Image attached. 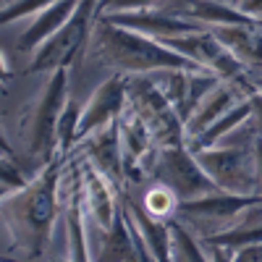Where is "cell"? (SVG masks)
I'll list each match as a JSON object with an SVG mask.
<instances>
[{"label": "cell", "instance_id": "cell-1", "mask_svg": "<svg viewBox=\"0 0 262 262\" xmlns=\"http://www.w3.org/2000/svg\"><path fill=\"white\" fill-rule=\"evenodd\" d=\"M60 163L50 160L34 179L8 196H3V223L11 236V247H18L21 257H39L48 249L60 210Z\"/></svg>", "mask_w": 262, "mask_h": 262}, {"label": "cell", "instance_id": "cell-2", "mask_svg": "<svg viewBox=\"0 0 262 262\" xmlns=\"http://www.w3.org/2000/svg\"><path fill=\"white\" fill-rule=\"evenodd\" d=\"M90 55L95 63L105 66V69H113L116 74H126V76L155 74L165 69H202L194 60L168 48L163 39L147 37L137 29L121 27L102 16H97L95 27H92Z\"/></svg>", "mask_w": 262, "mask_h": 262}, {"label": "cell", "instance_id": "cell-3", "mask_svg": "<svg viewBox=\"0 0 262 262\" xmlns=\"http://www.w3.org/2000/svg\"><path fill=\"white\" fill-rule=\"evenodd\" d=\"M257 128L252 118L242 123L226 139L212 147L196 149L194 155L205 168V173L215 181L221 191L231 194H259L257 186V158H254Z\"/></svg>", "mask_w": 262, "mask_h": 262}, {"label": "cell", "instance_id": "cell-4", "mask_svg": "<svg viewBox=\"0 0 262 262\" xmlns=\"http://www.w3.org/2000/svg\"><path fill=\"white\" fill-rule=\"evenodd\" d=\"M97 6H100V0H79V6L71 13V18L66 21L48 42H42V45L32 53L29 74L69 69L92 37V27H95L97 13H100Z\"/></svg>", "mask_w": 262, "mask_h": 262}, {"label": "cell", "instance_id": "cell-5", "mask_svg": "<svg viewBox=\"0 0 262 262\" xmlns=\"http://www.w3.org/2000/svg\"><path fill=\"white\" fill-rule=\"evenodd\" d=\"M128 105L144 118L158 147L186 144V123L152 74L128 76Z\"/></svg>", "mask_w": 262, "mask_h": 262}, {"label": "cell", "instance_id": "cell-6", "mask_svg": "<svg viewBox=\"0 0 262 262\" xmlns=\"http://www.w3.org/2000/svg\"><path fill=\"white\" fill-rule=\"evenodd\" d=\"M66 102H69V69H55L29 111L27 149L34 160L50 163L53 155H58V118Z\"/></svg>", "mask_w": 262, "mask_h": 262}, {"label": "cell", "instance_id": "cell-7", "mask_svg": "<svg viewBox=\"0 0 262 262\" xmlns=\"http://www.w3.org/2000/svg\"><path fill=\"white\" fill-rule=\"evenodd\" d=\"M149 179L165 184L170 191H176L181 202L200 200L210 191H217L215 181L205 173V168L196 160L194 149H189V144L158 147L155 160H152L149 168Z\"/></svg>", "mask_w": 262, "mask_h": 262}, {"label": "cell", "instance_id": "cell-8", "mask_svg": "<svg viewBox=\"0 0 262 262\" xmlns=\"http://www.w3.org/2000/svg\"><path fill=\"white\" fill-rule=\"evenodd\" d=\"M262 200V194H231V191H210L200 200L181 202L179 217L194 233H200L202 238L228 231L238 217H242L252 205Z\"/></svg>", "mask_w": 262, "mask_h": 262}, {"label": "cell", "instance_id": "cell-9", "mask_svg": "<svg viewBox=\"0 0 262 262\" xmlns=\"http://www.w3.org/2000/svg\"><path fill=\"white\" fill-rule=\"evenodd\" d=\"M163 42L168 48H173L176 53H181L184 58L194 60L196 66L217 74L221 79H238V76H244L249 71L247 66L215 37V32L210 27L200 29V32H191V34L170 37V39H163Z\"/></svg>", "mask_w": 262, "mask_h": 262}, {"label": "cell", "instance_id": "cell-10", "mask_svg": "<svg viewBox=\"0 0 262 262\" xmlns=\"http://www.w3.org/2000/svg\"><path fill=\"white\" fill-rule=\"evenodd\" d=\"M81 168V189H84V210L86 217H90V226L95 233L107 231L116 221H118V212H121V191L118 184L105 176V173L90 163L84 155L79 160Z\"/></svg>", "mask_w": 262, "mask_h": 262}, {"label": "cell", "instance_id": "cell-11", "mask_svg": "<svg viewBox=\"0 0 262 262\" xmlns=\"http://www.w3.org/2000/svg\"><path fill=\"white\" fill-rule=\"evenodd\" d=\"M126 102H128V76H126V74H116V76H111V79H105L97 90L90 95L86 105L81 107V121H79V139H76V144H79L86 134H92L95 128L116 121V118L123 113Z\"/></svg>", "mask_w": 262, "mask_h": 262}, {"label": "cell", "instance_id": "cell-12", "mask_svg": "<svg viewBox=\"0 0 262 262\" xmlns=\"http://www.w3.org/2000/svg\"><path fill=\"white\" fill-rule=\"evenodd\" d=\"M107 21H116L121 27L128 29H137L147 37H155V39H170V37H181V34H191V32H200L207 29L196 21L181 18V16H173L158 6L152 8H139V11H118V13H100Z\"/></svg>", "mask_w": 262, "mask_h": 262}, {"label": "cell", "instance_id": "cell-13", "mask_svg": "<svg viewBox=\"0 0 262 262\" xmlns=\"http://www.w3.org/2000/svg\"><path fill=\"white\" fill-rule=\"evenodd\" d=\"M79 144H81V155L90 163H95L105 176H111L116 184L121 179H126V173H123V139H121L118 118L95 128Z\"/></svg>", "mask_w": 262, "mask_h": 262}, {"label": "cell", "instance_id": "cell-14", "mask_svg": "<svg viewBox=\"0 0 262 262\" xmlns=\"http://www.w3.org/2000/svg\"><path fill=\"white\" fill-rule=\"evenodd\" d=\"M158 8L181 16L189 21H196L202 27H217V24H249L257 21L247 16L244 11H238L231 3H221V0H160Z\"/></svg>", "mask_w": 262, "mask_h": 262}, {"label": "cell", "instance_id": "cell-15", "mask_svg": "<svg viewBox=\"0 0 262 262\" xmlns=\"http://www.w3.org/2000/svg\"><path fill=\"white\" fill-rule=\"evenodd\" d=\"M210 29L247 69H259L262 66V21H249V24H217Z\"/></svg>", "mask_w": 262, "mask_h": 262}, {"label": "cell", "instance_id": "cell-16", "mask_svg": "<svg viewBox=\"0 0 262 262\" xmlns=\"http://www.w3.org/2000/svg\"><path fill=\"white\" fill-rule=\"evenodd\" d=\"M76 6H79V0H55V3H50L48 8H42L39 13H34L32 24L27 27V32L21 34V39H18V53L32 55L42 42H48L66 24V21L71 18Z\"/></svg>", "mask_w": 262, "mask_h": 262}, {"label": "cell", "instance_id": "cell-17", "mask_svg": "<svg viewBox=\"0 0 262 262\" xmlns=\"http://www.w3.org/2000/svg\"><path fill=\"white\" fill-rule=\"evenodd\" d=\"M97 236H100V244H97L95 259H121V262L123 259H142L134 231H131V223H128V215H126V207H123V196H121L118 221Z\"/></svg>", "mask_w": 262, "mask_h": 262}, {"label": "cell", "instance_id": "cell-18", "mask_svg": "<svg viewBox=\"0 0 262 262\" xmlns=\"http://www.w3.org/2000/svg\"><path fill=\"white\" fill-rule=\"evenodd\" d=\"M170 254L168 259H210V252H205V242L200 233H194L181 217H170Z\"/></svg>", "mask_w": 262, "mask_h": 262}, {"label": "cell", "instance_id": "cell-19", "mask_svg": "<svg viewBox=\"0 0 262 262\" xmlns=\"http://www.w3.org/2000/svg\"><path fill=\"white\" fill-rule=\"evenodd\" d=\"M142 207L149 212L160 217V221H170V217L179 215V207H181V200L176 196V191H170L165 184H158L152 181V186L144 191L142 196Z\"/></svg>", "mask_w": 262, "mask_h": 262}, {"label": "cell", "instance_id": "cell-20", "mask_svg": "<svg viewBox=\"0 0 262 262\" xmlns=\"http://www.w3.org/2000/svg\"><path fill=\"white\" fill-rule=\"evenodd\" d=\"M0 168H3V196L18 191V189H24L34 176H27L24 170H21V163H16L13 158V149L11 144L6 142L3 144V160H0Z\"/></svg>", "mask_w": 262, "mask_h": 262}, {"label": "cell", "instance_id": "cell-21", "mask_svg": "<svg viewBox=\"0 0 262 262\" xmlns=\"http://www.w3.org/2000/svg\"><path fill=\"white\" fill-rule=\"evenodd\" d=\"M50 3H55V0H6L3 13H0V21H3V24H11V21L34 16L42 8H48Z\"/></svg>", "mask_w": 262, "mask_h": 262}, {"label": "cell", "instance_id": "cell-22", "mask_svg": "<svg viewBox=\"0 0 262 262\" xmlns=\"http://www.w3.org/2000/svg\"><path fill=\"white\" fill-rule=\"evenodd\" d=\"M160 0H100L97 11L100 13H118V11H139V8H152Z\"/></svg>", "mask_w": 262, "mask_h": 262}, {"label": "cell", "instance_id": "cell-23", "mask_svg": "<svg viewBox=\"0 0 262 262\" xmlns=\"http://www.w3.org/2000/svg\"><path fill=\"white\" fill-rule=\"evenodd\" d=\"M233 259H238V262H247V259L262 262V242H259V244H249V247L236 249V252H233Z\"/></svg>", "mask_w": 262, "mask_h": 262}, {"label": "cell", "instance_id": "cell-24", "mask_svg": "<svg viewBox=\"0 0 262 262\" xmlns=\"http://www.w3.org/2000/svg\"><path fill=\"white\" fill-rule=\"evenodd\" d=\"M236 8L244 11V13L252 16V18H257V21H262V0H238Z\"/></svg>", "mask_w": 262, "mask_h": 262}, {"label": "cell", "instance_id": "cell-25", "mask_svg": "<svg viewBox=\"0 0 262 262\" xmlns=\"http://www.w3.org/2000/svg\"><path fill=\"white\" fill-rule=\"evenodd\" d=\"M252 123L257 128V134L262 137V92L252 95Z\"/></svg>", "mask_w": 262, "mask_h": 262}, {"label": "cell", "instance_id": "cell-26", "mask_svg": "<svg viewBox=\"0 0 262 262\" xmlns=\"http://www.w3.org/2000/svg\"><path fill=\"white\" fill-rule=\"evenodd\" d=\"M221 3H231V6H236V0H221Z\"/></svg>", "mask_w": 262, "mask_h": 262}]
</instances>
